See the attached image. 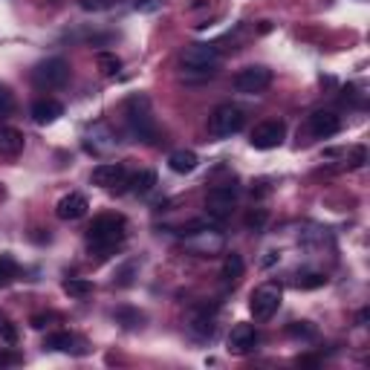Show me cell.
<instances>
[{
    "label": "cell",
    "instance_id": "26",
    "mask_svg": "<svg viewBox=\"0 0 370 370\" xmlns=\"http://www.w3.org/2000/svg\"><path fill=\"white\" fill-rule=\"evenodd\" d=\"M116 321L122 327H127V330H133V327H142V321H145V315L142 313H136V310H127V307H119L116 310Z\"/></svg>",
    "mask_w": 370,
    "mask_h": 370
},
{
    "label": "cell",
    "instance_id": "3",
    "mask_svg": "<svg viewBox=\"0 0 370 370\" xmlns=\"http://www.w3.org/2000/svg\"><path fill=\"white\" fill-rule=\"evenodd\" d=\"M124 122L127 131L139 142H156V122L151 113V99L148 95H131L124 104Z\"/></svg>",
    "mask_w": 370,
    "mask_h": 370
},
{
    "label": "cell",
    "instance_id": "35",
    "mask_svg": "<svg viewBox=\"0 0 370 370\" xmlns=\"http://www.w3.org/2000/svg\"><path fill=\"white\" fill-rule=\"evenodd\" d=\"M131 275H133V263H127V266H124V269L119 272V281H116V284H119V286H127V284L133 281Z\"/></svg>",
    "mask_w": 370,
    "mask_h": 370
},
{
    "label": "cell",
    "instance_id": "1",
    "mask_svg": "<svg viewBox=\"0 0 370 370\" xmlns=\"http://www.w3.org/2000/svg\"><path fill=\"white\" fill-rule=\"evenodd\" d=\"M217 61H220L217 46L208 41H197V44H188L180 53V70L185 78H208L214 73Z\"/></svg>",
    "mask_w": 370,
    "mask_h": 370
},
{
    "label": "cell",
    "instance_id": "11",
    "mask_svg": "<svg viewBox=\"0 0 370 370\" xmlns=\"http://www.w3.org/2000/svg\"><path fill=\"white\" fill-rule=\"evenodd\" d=\"M284 136H286V127H284V122L281 119H269V122H261L252 131V148H257V151H272V148H278V145L284 142Z\"/></svg>",
    "mask_w": 370,
    "mask_h": 370
},
{
    "label": "cell",
    "instance_id": "33",
    "mask_svg": "<svg viewBox=\"0 0 370 370\" xmlns=\"http://www.w3.org/2000/svg\"><path fill=\"white\" fill-rule=\"evenodd\" d=\"M0 339H3L6 344H15V342H18V333H15V327L9 324V321H3V324H0Z\"/></svg>",
    "mask_w": 370,
    "mask_h": 370
},
{
    "label": "cell",
    "instance_id": "9",
    "mask_svg": "<svg viewBox=\"0 0 370 370\" xmlns=\"http://www.w3.org/2000/svg\"><path fill=\"white\" fill-rule=\"evenodd\" d=\"M232 84H234L237 93H243V95H257V93H263L272 84V70L263 67V64H252V67H243L232 78Z\"/></svg>",
    "mask_w": 370,
    "mask_h": 370
},
{
    "label": "cell",
    "instance_id": "23",
    "mask_svg": "<svg viewBox=\"0 0 370 370\" xmlns=\"http://www.w3.org/2000/svg\"><path fill=\"white\" fill-rule=\"evenodd\" d=\"M95 64H99L102 75H116L122 70V58L116 53H95Z\"/></svg>",
    "mask_w": 370,
    "mask_h": 370
},
{
    "label": "cell",
    "instance_id": "22",
    "mask_svg": "<svg viewBox=\"0 0 370 370\" xmlns=\"http://www.w3.org/2000/svg\"><path fill=\"white\" fill-rule=\"evenodd\" d=\"M243 272H246V263H243V257H240L237 252H229L226 255V261H223V281L226 284H234V281H240L243 278Z\"/></svg>",
    "mask_w": 370,
    "mask_h": 370
},
{
    "label": "cell",
    "instance_id": "37",
    "mask_svg": "<svg viewBox=\"0 0 370 370\" xmlns=\"http://www.w3.org/2000/svg\"><path fill=\"white\" fill-rule=\"evenodd\" d=\"M159 6V0H142V3H136V9H142V12H154Z\"/></svg>",
    "mask_w": 370,
    "mask_h": 370
},
{
    "label": "cell",
    "instance_id": "28",
    "mask_svg": "<svg viewBox=\"0 0 370 370\" xmlns=\"http://www.w3.org/2000/svg\"><path fill=\"white\" fill-rule=\"evenodd\" d=\"M327 284V275H321V272H304V275H298L295 286L298 289H318Z\"/></svg>",
    "mask_w": 370,
    "mask_h": 370
},
{
    "label": "cell",
    "instance_id": "8",
    "mask_svg": "<svg viewBox=\"0 0 370 370\" xmlns=\"http://www.w3.org/2000/svg\"><path fill=\"white\" fill-rule=\"evenodd\" d=\"M237 197H240L237 185H232V183L214 185V188L205 194V212H208V217H214L217 223H223V220H226V217L234 212V208H237Z\"/></svg>",
    "mask_w": 370,
    "mask_h": 370
},
{
    "label": "cell",
    "instance_id": "13",
    "mask_svg": "<svg viewBox=\"0 0 370 370\" xmlns=\"http://www.w3.org/2000/svg\"><path fill=\"white\" fill-rule=\"evenodd\" d=\"M90 180L99 185V188H107V191H122L124 180H127V171L122 163H102L93 168V176Z\"/></svg>",
    "mask_w": 370,
    "mask_h": 370
},
{
    "label": "cell",
    "instance_id": "7",
    "mask_svg": "<svg viewBox=\"0 0 370 370\" xmlns=\"http://www.w3.org/2000/svg\"><path fill=\"white\" fill-rule=\"evenodd\" d=\"M32 82L41 90H55L70 82V64L64 58H46L32 70Z\"/></svg>",
    "mask_w": 370,
    "mask_h": 370
},
{
    "label": "cell",
    "instance_id": "14",
    "mask_svg": "<svg viewBox=\"0 0 370 370\" xmlns=\"http://www.w3.org/2000/svg\"><path fill=\"white\" fill-rule=\"evenodd\" d=\"M342 131V122L339 116L333 113V110H315V113L310 116V133L315 139H330Z\"/></svg>",
    "mask_w": 370,
    "mask_h": 370
},
{
    "label": "cell",
    "instance_id": "30",
    "mask_svg": "<svg viewBox=\"0 0 370 370\" xmlns=\"http://www.w3.org/2000/svg\"><path fill=\"white\" fill-rule=\"evenodd\" d=\"M12 107H15V95L6 84H0V119L9 116L12 113Z\"/></svg>",
    "mask_w": 370,
    "mask_h": 370
},
{
    "label": "cell",
    "instance_id": "19",
    "mask_svg": "<svg viewBox=\"0 0 370 370\" xmlns=\"http://www.w3.org/2000/svg\"><path fill=\"white\" fill-rule=\"evenodd\" d=\"M214 330H217L214 315H208V313H197V315H191V321H188V333L194 335V339H200V342L212 339Z\"/></svg>",
    "mask_w": 370,
    "mask_h": 370
},
{
    "label": "cell",
    "instance_id": "27",
    "mask_svg": "<svg viewBox=\"0 0 370 370\" xmlns=\"http://www.w3.org/2000/svg\"><path fill=\"white\" fill-rule=\"evenodd\" d=\"M266 223H269V212H266V208H252V212L246 214V229L249 232H263Z\"/></svg>",
    "mask_w": 370,
    "mask_h": 370
},
{
    "label": "cell",
    "instance_id": "24",
    "mask_svg": "<svg viewBox=\"0 0 370 370\" xmlns=\"http://www.w3.org/2000/svg\"><path fill=\"white\" fill-rule=\"evenodd\" d=\"M64 293H67L70 298H87L93 293V284L84 281V278H67L64 281Z\"/></svg>",
    "mask_w": 370,
    "mask_h": 370
},
{
    "label": "cell",
    "instance_id": "12",
    "mask_svg": "<svg viewBox=\"0 0 370 370\" xmlns=\"http://www.w3.org/2000/svg\"><path fill=\"white\" fill-rule=\"evenodd\" d=\"M257 342H261V333L255 330V324H234L229 333V353L232 356H249Z\"/></svg>",
    "mask_w": 370,
    "mask_h": 370
},
{
    "label": "cell",
    "instance_id": "38",
    "mask_svg": "<svg viewBox=\"0 0 370 370\" xmlns=\"http://www.w3.org/2000/svg\"><path fill=\"white\" fill-rule=\"evenodd\" d=\"M367 318H370V313H367V310H362V313H359V318H356V321H359V327H364V324H367Z\"/></svg>",
    "mask_w": 370,
    "mask_h": 370
},
{
    "label": "cell",
    "instance_id": "2",
    "mask_svg": "<svg viewBox=\"0 0 370 370\" xmlns=\"http://www.w3.org/2000/svg\"><path fill=\"white\" fill-rule=\"evenodd\" d=\"M127 234V220L122 214H99L87 229V243L99 252L116 249Z\"/></svg>",
    "mask_w": 370,
    "mask_h": 370
},
{
    "label": "cell",
    "instance_id": "15",
    "mask_svg": "<svg viewBox=\"0 0 370 370\" xmlns=\"http://www.w3.org/2000/svg\"><path fill=\"white\" fill-rule=\"evenodd\" d=\"M87 208H90L87 197H84V194H78V191H73V194H67V197H61V200H58L55 214H58L61 220H82V217L87 214Z\"/></svg>",
    "mask_w": 370,
    "mask_h": 370
},
{
    "label": "cell",
    "instance_id": "32",
    "mask_svg": "<svg viewBox=\"0 0 370 370\" xmlns=\"http://www.w3.org/2000/svg\"><path fill=\"white\" fill-rule=\"evenodd\" d=\"M113 6V0H82V9L84 12H104Z\"/></svg>",
    "mask_w": 370,
    "mask_h": 370
},
{
    "label": "cell",
    "instance_id": "10",
    "mask_svg": "<svg viewBox=\"0 0 370 370\" xmlns=\"http://www.w3.org/2000/svg\"><path fill=\"white\" fill-rule=\"evenodd\" d=\"M116 131L110 124H104V122H95L93 127H87V133H84V148L90 151V154H95V156H107L110 151L116 148Z\"/></svg>",
    "mask_w": 370,
    "mask_h": 370
},
{
    "label": "cell",
    "instance_id": "4",
    "mask_svg": "<svg viewBox=\"0 0 370 370\" xmlns=\"http://www.w3.org/2000/svg\"><path fill=\"white\" fill-rule=\"evenodd\" d=\"M243 122H246V116L237 104H217L212 110V116H208V133L214 139H229L243 131Z\"/></svg>",
    "mask_w": 370,
    "mask_h": 370
},
{
    "label": "cell",
    "instance_id": "6",
    "mask_svg": "<svg viewBox=\"0 0 370 370\" xmlns=\"http://www.w3.org/2000/svg\"><path fill=\"white\" fill-rule=\"evenodd\" d=\"M183 240H185V249L197 257H217L226 249V237H223V232H217L214 226H203L197 232L185 234Z\"/></svg>",
    "mask_w": 370,
    "mask_h": 370
},
{
    "label": "cell",
    "instance_id": "36",
    "mask_svg": "<svg viewBox=\"0 0 370 370\" xmlns=\"http://www.w3.org/2000/svg\"><path fill=\"white\" fill-rule=\"evenodd\" d=\"M255 185H257V188H252V194H257V197H263V194H269V188H266L269 183H266V180H257Z\"/></svg>",
    "mask_w": 370,
    "mask_h": 370
},
{
    "label": "cell",
    "instance_id": "31",
    "mask_svg": "<svg viewBox=\"0 0 370 370\" xmlns=\"http://www.w3.org/2000/svg\"><path fill=\"white\" fill-rule=\"evenodd\" d=\"M364 163H367V151H364L362 145H359V148H353V151H350V159H347V165H350V168H362Z\"/></svg>",
    "mask_w": 370,
    "mask_h": 370
},
{
    "label": "cell",
    "instance_id": "16",
    "mask_svg": "<svg viewBox=\"0 0 370 370\" xmlns=\"http://www.w3.org/2000/svg\"><path fill=\"white\" fill-rule=\"evenodd\" d=\"M29 113H32V122L35 124H53L64 116V104L55 102V99H38L35 104H32Z\"/></svg>",
    "mask_w": 370,
    "mask_h": 370
},
{
    "label": "cell",
    "instance_id": "20",
    "mask_svg": "<svg viewBox=\"0 0 370 370\" xmlns=\"http://www.w3.org/2000/svg\"><path fill=\"white\" fill-rule=\"evenodd\" d=\"M200 165V156L194 154V151H174L171 156H168V168L174 171V174H191Z\"/></svg>",
    "mask_w": 370,
    "mask_h": 370
},
{
    "label": "cell",
    "instance_id": "21",
    "mask_svg": "<svg viewBox=\"0 0 370 370\" xmlns=\"http://www.w3.org/2000/svg\"><path fill=\"white\" fill-rule=\"evenodd\" d=\"M124 185H127V191H131V194L145 197V194H151V191H154L156 174H154V171H139V174L131 176V180H124Z\"/></svg>",
    "mask_w": 370,
    "mask_h": 370
},
{
    "label": "cell",
    "instance_id": "17",
    "mask_svg": "<svg viewBox=\"0 0 370 370\" xmlns=\"http://www.w3.org/2000/svg\"><path fill=\"white\" fill-rule=\"evenodd\" d=\"M24 133L18 131V127H0V154L3 156H18L24 151Z\"/></svg>",
    "mask_w": 370,
    "mask_h": 370
},
{
    "label": "cell",
    "instance_id": "25",
    "mask_svg": "<svg viewBox=\"0 0 370 370\" xmlns=\"http://www.w3.org/2000/svg\"><path fill=\"white\" fill-rule=\"evenodd\" d=\"M15 275H18V263H15V257L12 255H0V286L12 284Z\"/></svg>",
    "mask_w": 370,
    "mask_h": 370
},
{
    "label": "cell",
    "instance_id": "29",
    "mask_svg": "<svg viewBox=\"0 0 370 370\" xmlns=\"http://www.w3.org/2000/svg\"><path fill=\"white\" fill-rule=\"evenodd\" d=\"M289 335H295V339H315V327L310 324V321H295V324H289V330H286Z\"/></svg>",
    "mask_w": 370,
    "mask_h": 370
},
{
    "label": "cell",
    "instance_id": "34",
    "mask_svg": "<svg viewBox=\"0 0 370 370\" xmlns=\"http://www.w3.org/2000/svg\"><path fill=\"white\" fill-rule=\"evenodd\" d=\"M9 364H21V356L15 350H0V367H9Z\"/></svg>",
    "mask_w": 370,
    "mask_h": 370
},
{
    "label": "cell",
    "instance_id": "5",
    "mask_svg": "<svg viewBox=\"0 0 370 370\" xmlns=\"http://www.w3.org/2000/svg\"><path fill=\"white\" fill-rule=\"evenodd\" d=\"M281 298H284L281 284L269 281V284H261V286H257L255 293H252V298H249V310H252L255 321H269L272 315L278 313Z\"/></svg>",
    "mask_w": 370,
    "mask_h": 370
},
{
    "label": "cell",
    "instance_id": "18",
    "mask_svg": "<svg viewBox=\"0 0 370 370\" xmlns=\"http://www.w3.org/2000/svg\"><path fill=\"white\" fill-rule=\"evenodd\" d=\"M75 344H82V342H78L73 333H64V330H61V333H50V335H46V342H44L46 350H58V353H87L84 347H75Z\"/></svg>",
    "mask_w": 370,
    "mask_h": 370
},
{
    "label": "cell",
    "instance_id": "39",
    "mask_svg": "<svg viewBox=\"0 0 370 370\" xmlns=\"http://www.w3.org/2000/svg\"><path fill=\"white\" fill-rule=\"evenodd\" d=\"M275 257H278L275 252H269V257H266V261H263V266H272V263H275Z\"/></svg>",
    "mask_w": 370,
    "mask_h": 370
}]
</instances>
